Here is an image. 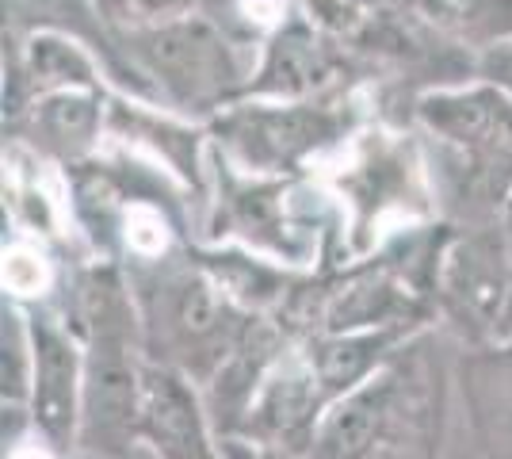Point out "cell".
<instances>
[{"instance_id":"cell-1","label":"cell","mask_w":512,"mask_h":459,"mask_svg":"<svg viewBox=\"0 0 512 459\" xmlns=\"http://www.w3.org/2000/svg\"><path fill=\"white\" fill-rule=\"evenodd\" d=\"M448 375L432 329L413 333L379 372L325 410L306 459H440Z\"/></svg>"},{"instance_id":"cell-2","label":"cell","mask_w":512,"mask_h":459,"mask_svg":"<svg viewBox=\"0 0 512 459\" xmlns=\"http://www.w3.org/2000/svg\"><path fill=\"white\" fill-rule=\"evenodd\" d=\"M413 119L440 222L486 226L512 203V96L490 81L428 88Z\"/></svg>"},{"instance_id":"cell-3","label":"cell","mask_w":512,"mask_h":459,"mask_svg":"<svg viewBox=\"0 0 512 459\" xmlns=\"http://www.w3.org/2000/svg\"><path fill=\"white\" fill-rule=\"evenodd\" d=\"M77 333L85 337V417L81 448L100 456H127L138 440L146 341L130 280L111 261H96L73 276Z\"/></svg>"},{"instance_id":"cell-4","label":"cell","mask_w":512,"mask_h":459,"mask_svg":"<svg viewBox=\"0 0 512 459\" xmlns=\"http://www.w3.org/2000/svg\"><path fill=\"white\" fill-rule=\"evenodd\" d=\"M127 280L142 318L146 360L176 368L203 387L264 322V314L237 303L195 253L130 264Z\"/></svg>"},{"instance_id":"cell-5","label":"cell","mask_w":512,"mask_h":459,"mask_svg":"<svg viewBox=\"0 0 512 459\" xmlns=\"http://www.w3.org/2000/svg\"><path fill=\"white\" fill-rule=\"evenodd\" d=\"M111 39L130 58V69L142 77V85L150 88V100L180 111L218 115L245 96L253 77L237 54L241 43L203 16L146 31H111Z\"/></svg>"},{"instance_id":"cell-6","label":"cell","mask_w":512,"mask_h":459,"mask_svg":"<svg viewBox=\"0 0 512 459\" xmlns=\"http://www.w3.org/2000/svg\"><path fill=\"white\" fill-rule=\"evenodd\" d=\"M214 150L249 176H287L356 138L352 100H237L211 123Z\"/></svg>"},{"instance_id":"cell-7","label":"cell","mask_w":512,"mask_h":459,"mask_svg":"<svg viewBox=\"0 0 512 459\" xmlns=\"http://www.w3.org/2000/svg\"><path fill=\"white\" fill-rule=\"evenodd\" d=\"M509 287L512 245L505 222L497 219L451 234L436 280V314L444 318L451 337H459L467 349L493 345Z\"/></svg>"},{"instance_id":"cell-8","label":"cell","mask_w":512,"mask_h":459,"mask_svg":"<svg viewBox=\"0 0 512 459\" xmlns=\"http://www.w3.org/2000/svg\"><path fill=\"white\" fill-rule=\"evenodd\" d=\"M329 406H333V398L321 387L318 372L306 356V345L291 341L260 379L237 437L276 448L283 456L306 459Z\"/></svg>"},{"instance_id":"cell-9","label":"cell","mask_w":512,"mask_h":459,"mask_svg":"<svg viewBox=\"0 0 512 459\" xmlns=\"http://www.w3.org/2000/svg\"><path fill=\"white\" fill-rule=\"evenodd\" d=\"M31 326V429L54 448L69 452L81 444V417H85V352L77 349L69 322H58L50 310L27 314Z\"/></svg>"},{"instance_id":"cell-10","label":"cell","mask_w":512,"mask_h":459,"mask_svg":"<svg viewBox=\"0 0 512 459\" xmlns=\"http://www.w3.org/2000/svg\"><path fill=\"white\" fill-rule=\"evenodd\" d=\"M348 69L352 54H344L329 31L295 12L268 35L260 66L253 69L241 100H314L341 85Z\"/></svg>"},{"instance_id":"cell-11","label":"cell","mask_w":512,"mask_h":459,"mask_svg":"<svg viewBox=\"0 0 512 459\" xmlns=\"http://www.w3.org/2000/svg\"><path fill=\"white\" fill-rule=\"evenodd\" d=\"M138 440H146L157 459H222V440L192 379L165 364H146L142 375Z\"/></svg>"},{"instance_id":"cell-12","label":"cell","mask_w":512,"mask_h":459,"mask_svg":"<svg viewBox=\"0 0 512 459\" xmlns=\"http://www.w3.org/2000/svg\"><path fill=\"white\" fill-rule=\"evenodd\" d=\"M455 375L478 456L512 459V341L463 349Z\"/></svg>"},{"instance_id":"cell-13","label":"cell","mask_w":512,"mask_h":459,"mask_svg":"<svg viewBox=\"0 0 512 459\" xmlns=\"http://www.w3.org/2000/svg\"><path fill=\"white\" fill-rule=\"evenodd\" d=\"M23 115H27L31 150H39L43 157H58L69 169L88 161L100 146V131H104L100 92H81V88L46 92L39 100H31Z\"/></svg>"},{"instance_id":"cell-14","label":"cell","mask_w":512,"mask_h":459,"mask_svg":"<svg viewBox=\"0 0 512 459\" xmlns=\"http://www.w3.org/2000/svg\"><path fill=\"white\" fill-rule=\"evenodd\" d=\"M413 12L448 43L486 58L512 46V0H409Z\"/></svg>"},{"instance_id":"cell-15","label":"cell","mask_w":512,"mask_h":459,"mask_svg":"<svg viewBox=\"0 0 512 459\" xmlns=\"http://www.w3.org/2000/svg\"><path fill=\"white\" fill-rule=\"evenodd\" d=\"M207 0H88L107 31H146L161 23L188 20Z\"/></svg>"},{"instance_id":"cell-16","label":"cell","mask_w":512,"mask_h":459,"mask_svg":"<svg viewBox=\"0 0 512 459\" xmlns=\"http://www.w3.org/2000/svg\"><path fill=\"white\" fill-rule=\"evenodd\" d=\"M54 287V261L43 241H12L4 245V291L12 303H35Z\"/></svg>"},{"instance_id":"cell-17","label":"cell","mask_w":512,"mask_h":459,"mask_svg":"<svg viewBox=\"0 0 512 459\" xmlns=\"http://www.w3.org/2000/svg\"><path fill=\"white\" fill-rule=\"evenodd\" d=\"M4 444H8L4 459H62L65 456L62 448H54V444L46 437H39L35 429H27V433L16 440H4Z\"/></svg>"},{"instance_id":"cell-18","label":"cell","mask_w":512,"mask_h":459,"mask_svg":"<svg viewBox=\"0 0 512 459\" xmlns=\"http://www.w3.org/2000/svg\"><path fill=\"white\" fill-rule=\"evenodd\" d=\"M478 77L497 88H505L512 96V46H501V50H493L486 58H478Z\"/></svg>"},{"instance_id":"cell-19","label":"cell","mask_w":512,"mask_h":459,"mask_svg":"<svg viewBox=\"0 0 512 459\" xmlns=\"http://www.w3.org/2000/svg\"><path fill=\"white\" fill-rule=\"evenodd\" d=\"M222 459H295V456H283L276 448H264V444L245 437H222Z\"/></svg>"},{"instance_id":"cell-20","label":"cell","mask_w":512,"mask_h":459,"mask_svg":"<svg viewBox=\"0 0 512 459\" xmlns=\"http://www.w3.org/2000/svg\"><path fill=\"white\" fill-rule=\"evenodd\" d=\"M501 222H505V234H509V245H512V203L505 207V215H501Z\"/></svg>"}]
</instances>
